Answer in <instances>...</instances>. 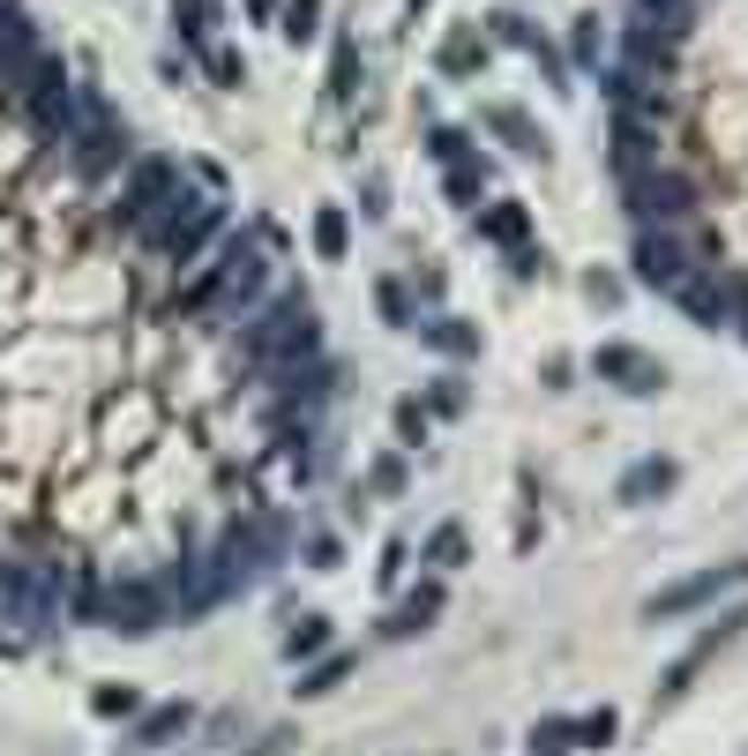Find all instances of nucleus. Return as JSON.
Listing matches in <instances>:
<instances>
[{
    "instance_id": "1",
    "label": "nucleus",
    "mask_w": 748,
    "mask_h": 756,
    "mask_svg": "<svg viewBox=\"0 0 748 756\" xmlns=\"http://www.w3.org/2000/svg\"><path fill=\"white\" fill-rule=\"evenodd\" d=\"M173 203H180V173L165 158H136V173H128V188L113 203V225H157Z\"/></svg>"
},
{
    "instance_id": "2",
    "label": "nucleus",
    "mask_w": 748,
    "mask_h": 756,
    "mask_svg": "<svg viewBox=\"0 0 748 756\" xmlns=\"http://www.w3.org/2000/svg\"><path fill=\"white\" fill-rule=\"evenodd\" d=\"M98 615H105V629H121V637H150L157 621L173 615V600H165L157 577H121V584L98 600Z\"/></svg>"
},
{
    "instance_id": "3",
    "label": "nucleus",
    "mask_w": 748,
    "mask_h": 756,
    "mask_svg": "<svg viewBox=\"0 0 748 756\" xmlns=\"http://www.w3.org/2000/svg\"><path fill=\"white\" fill-rule=\"evenodd\" d=\"M748 584V562H719V569H696V577H681L667 592H651L644 600V621H674V615H696V607H711L719 592H734Z\"/></svg>"
},
{
    "instance_id": "4",
    "label": "nucleus",
    "mask_w": 748,
    "mask_h": 756,
    "mask_svg": "<svg viewBox=\"0 0 748 756\" xmlns=\"http://www.w3.org/2000/svg\"><path fill=\"white\" fill-rule=\"evenodd\" d=\"M688 196H696V188H688V173H674V165H651V173H636V180H629L636 225H681V217L696 210Z\"/></svg>"
},
{
    "instance_id": "5",
    "label": "nucleus",
    "mask_w": 748,
    "mask_h": 756,
    "mask_svg": "<svg viewBox=\"0 0 748 756\" xmlns=\"http://www.w3.org/2000/svg\"><path fill=\"white\" fill-rule=\"evenodd\" d=\"M592 375H599V382H621L629 398L667 390V367H659L651 352H636V344H599V352H592Z\"/></svg>"
},
{
    "instance_id": "6",
    "label": "nucleus",
    "mask_w": 748,
    "mask_h": 756,
    "mask_svg": "<svg viewBox=\"0 0 748 756\" xmlns=\"http://www.w3.org/2000/svg\"><path fill=\"white\" fill-rule=\"evenodd\" d=\"M636 277H644V285H659V292H674L681 277H688V255H681L674 225H659V232L644 225V232H636Z\"/></svg>"
},
{
    "instance_id": "7",
    "label": "nucleus",
    "mask_w": 748,
    "mask_h": 756,
    "mask_svg": "<svg viewBox=\"0 0 748 756\" xmlns=\"http://www.w3.org/2000/svg\"><path fill=\"white\" fill-rule=\"evenodd\" d=\"M734 629H748V607H734V615L719 621V629H703V637H696V644H688V652H681V659H674V675L659 682V696H681V689L696 682V667H703V659H711V652H719V644H726Z\"/></svg>"
},
{
    "instance_id": "8",
    "label": "nucleus",
    "mask_w": 748,
    "mask_h": 756,
    "mask_svg": "<svg viewBox=\"0 0 748 756\" xmlns=\"http://www.w3.org/2000/svg\"><path fill=\"white\" fill-rule=\"evenodd\" d=\"M674 300L688 307V315H696V323H703V330H719V323L734 315V292H726L719 277H681V285H674Z\"/></svg>"
},
{
    "instance_id": "9",
    "label": "nucleus",
    "mask_w": 748,
    "mask_h": 756,
    "mask_svg": "<svg viewBox=\"0 0 748 756\" xmlns=\"http://www.w3.org/2000/svg\"><path fill=\"white\" fill-rule=\"evenodd\" d=\"M479 232H486V240H502V248L517 255V248H532V210L517 203V196H502V203L479 210Z\"/></svg>"
},
{
    "instance_id": "10",
    "label": "nucleus",
    "mask_w": 748,
    "mask_h": 756,
    "mask_svg": "<svg viewBox=\"0 0 748 756\" xmlns=\"http://www.w3.org/2000/svg\"><path fill=\"white\" fill-rule=\"evenodd\" d=\"M411 330L434 344V352H449V360H479V330L457 323V315H434V323H411Z\"/></svg>"
},
{
    "instance_id": "11",
    "label": "nucleus",
    "mask_w": 748,
    "mask_h": 756,
    "mask_svg": "<svg viewBox=\"0 0 748 756\" xmlns=\"http://www.w3.org/2000/svg\"><path fill=\"white\" fill-rule=\"evenodd\" d=\"M486 128L509 142V150H524V158H546V136L524 121V113H517V105H486Z\"/></svg>"
},
{
    "instance_id": "12",
    "label": "nucleus",
    "mask_w": 748,
    "mask_h": 756,
    "mask_svg": "<svg viewBox=\"0 0 748 756\" xmlns=\"http://www.w3.org/2000/svg\"><path fill=\"white\" fill-rule=\"evenodd\" d=\"M479 68H486V38H479L472 23H457L442 38V75H479Z\"/></svg>"
},
{
    "instance_id": "13",
    "label": "nucleus",
    "mask_w": 748,
    "mask_h": 756,
    "mask_svg": "<svg viewBox=\"0 0 748 756\" xmlns=\"http://www.w3.org/2000/svg\"><path fill=\"white\" fill-rule=\"evenodd\" d=\"M434 615H442V584H419V592H411L382 629H390V637H419V629H434Z\"/></svg>"
},
{
    "instance_id": "14",
    "label": "nucleus",
    "mask_w": 748,
    "mask_h": 756,
    "mask_svg": "<svg viewBox=\"0 0 748 756\" xmlns=\"http://www.w3.org/2000/svg\"><path fill=\"white\" fill-rule=\"evenodd\" d=\"M681 472H674V457H644L629 480H621V502H644V494H667Z\"/></svg>"
},
{
    "instance_id": "15",
    "label": "nucleus",
    "mask_w": 748,
    "mask_h": 756,
    "mask_svg": "<svg viewBox=\"0 0 748 756\" xmlns=\"http://www.w3.org/2000/svg\"><path fill=\"white\" fill-rule=\"evenodd\" d=\"M188 719H195L188 704H157V711H150V719L136 727V742H142V749H165L173 734H188Z\"/></svg>"
},
{
    "instance_id": "16",
    "label": "nucleus",
    "mask_w": 748,
    "mask_h": 756,
    "mask_svg": "<svg viewBox=\"0 0 748 756\" xmlns=\"http://www.w3.org/2000/svg\"><path fill=\"white\" fill-rule=\"evenodd\" d=\"M322 644H330V621L322 615H300L292 629H284V659H315Z\"/></svg>"
},
{
    "instance_id": "17",
    "label": "nucleus",
    "mask_w": 748,
    "mask_h": 756,
    "mask_svg": "<svg viewBox=\"0 0 748 756\" xmlns=\"http://www.w3.org/2000/svg\"><path fill=\"white\" fill-rule=\"evenodd\" d=\"M315 248H322V263H338L344 248H352V225H344V210H315Z\"/></svg>"
},
{
    "instance_id": "18",
    "label": "nucleus",
    "mask_w": 748,
    "mask_h": 756,
    "mask_svg": "<svg viewBox=\"0 0 748 756\" xmlns=\"http://www.w3.org/2000/svg\"><path fill=\"white\" fill-rule=\"evenodd\" d=\"M442 188H449V203H479V196H486V158L449 165V180H442Z\"/></svg>"
},
{
    "instance_id": "19",
    "label": "nucleus",
    "mask_w": 748,
    "mask_h": 756,
    "mask_svg": "<svg viewBox=\"0 0 748 756\" xmlns=\"http://www.w3.org/2000/svg\"><path fill=\"white\" fill-rule=\"evenodd\" d=\"M292 46H307L315 30H322V0H284V23H277Z\"/></svg>"
},
{
    "instance_id": "20",
    "label": "nucleus",
    "mask_w": 748,
    "mask_h": 756,
    "mask_svg": "<svg viewBox=\"0 0 748 756\" xmlns=\"http://www.w3.org/2000/svg\"><path fill=\"white\" fill-rule=\"evenodd\" d=\"M344 675H352V659H344V652H330V659H322V667H307V675H300V696H330V689L344 682Z\"/></svg>"
},
{
    "instance_id": "21",
    "label": "nucleus",
    "mask_w": 748,
    "mask_h": 756,
    "mask_svg": "<svg viewBox=\"0 0 748 756\" xmlns=\"http://www.w3.org/2000/svg\"><path fill=\"white\" fill-rule=\"evenodd\" d=\"M330 90H338V98L359 90V46H352V38H338V53H330Z\"/></svg>"
},
{
    "instance_id": "22",
    "label": "nucleus",
    "mask_w": 748,
    "mask_h": 756,
    "mask_svg": "<svg viewBox=\"0 0 748 756\" xmlns=\"http://www.w3.org/2000/svg\"><path fill=\"white\" fill-rule=\"evenodd\" d=\"M375 300H382V315H390L397 330H411V323H419V315H411V292L397 285V277H382V285H375Z\"/></svg>"
},
{
    "instance_id": "23",
    "label": "nucleus",
    "mask_w": 748,
    "mask_h": 756,
    "mask_svg": "<svg viewBox=\"0 0 748 756\" xmlns=\"http://www.w3.org/2000/svg\"><path fill=\"white\" fill-rule=\"evenodd\" d=\"M486 23H494V38H502V46H524V53L540 46V30H532V23H524L517 8H502V15H486Z\"/></svg>"
},
{
    "instance_id": "24",
    "label": "nucleus",
    "mask_w": 748,
    "mask_h": 756,
    "mask_svg": "<svg viewBox=\"0 0 748 756\" xmlns=\"http://www.w3.org/2000/svg\"><path fill=\"white\" fill-rule=\"evenodd\" d=\"M427 562H442V569H457V562H465V525H442V532L427 540Z\"/></svg>"
},
{
    "instance_id": "25",
    "label": "nucleus",
    "mask_w": 748,
    "mask_h": 756,
    "mask_svg": "<svg viewBox=\"0 0 748 756\" xmlns=\"http://www.w3.org/2000/svg\"><path fill=\"white\" fill-rule=\"evenodd\" d=\"M427 150H434L442 165H465V158H472V136H465V128H434V136H427Z\"/></svg>"
},
{
    "instance_id": "26",
    "label": "nucleus",
    "mask_w": 748,
    "mask_h": 756,
    "mask_svg": "<svg viewBox=\"0 0 748 756\" xmlns=\"http://www.w3.org/2000/svg\"><path fill=\"white\" fill-rule=\"evenodd\" d=\"M613 727H621V719H613L607 704H599L592 719H576V742H584V749H607V742H613Z\"/></svg>"
},
{
    "instance_id": "27",
    "label": "nucleus",
    "mask_w": 748,
    "mask_h": 756,
    "mask_svg": "<svg viewBox=\"0 0 748 756\" xmlns=\"http://www.w3.org/2000/svg\"><path fill=\"white\" fill-rule=\"evenodd\" d=\"M397 442H405V450H419V442H427V413H419V398H405V405H397Z\"/></svg>"
},
{
    "instance_id": "28",
    "label": "nucleus",
    "mask_w": 748,
    "mask_h": 756,
    "mask_svg": "<svg viewBox=\"0 0 748 756\" xmlns=\"http://www.w3.org/2000/svg\"><path fill=\"white\" fill-rule=\"evenodd\" d=\"M599 46H607L599 15H576V61H599Z\"/></svg>"
},
{
    "instance_id": "29",
    "label": "nucleus",
    "mask_w": 748,
    "mask_h": 756,
    "mask_svg": "<svg viewBox=\"0 0 748 756\" xmlns=\"http://www.w3.org/2000/svg\"><path fill=\"white\" fill-rule=\"evenodd\" d=\"M210 75H217L225 90H240V83H248V61H240V53H210Z\"/></svg>"
},
{
    "instance_id": "30",
    "label": "nucleus",
    "mask_w": 748,
    "mask_h": 756,
    "mask_svg": "<svg viewBox=\"0 0 748 756\" xmlns=\"http://www.w3.org/2000/svg\"><path fill=\"white\" fill-rule=\"evenodd\" d=\"M367 487H375V494H397V487H405V465H397V457H382V465L367 472Z\"/></svg>"
},
{
    "instance_id": "31",
    "label": "nucleus",
    "mask_w": 748,
    "mask_h": 756,
    "mask_svg": "<svg viewBox=\"0 0 748 756\" xmlns=\"http://www.w3.org/2000/svg\"><path fill=\"white\" fill-rule=\"evenodd\" d=\"M434 413H465V382H457V375L434 382Z\"/></svg>"
},
{
    "instance_id": "32",
    "label": "nucleus",
    "mask_w": 748,
    "mask_h": 756,
    "mask_svg": "<svg viewBox=\"0 0 748 756\" xmlns=\"http://www.w3.org/2000/svg\"><path fill=\"white\" fill-rule=\"evenodd\" d=\"M98 711H105V719H128L136 696H128V689H98Z\"/></svg>"
},
{
    "instance_id": "33",
    "label": "nucleus",
    "mask_w": 748,
    "mask_h": 756,
    "mask_svg": "<svg viewBox=\"0 0 748 756\" xmlns=\"http://www.w3.org/2000/svg\"><path fill=\"white\" fill-rule=\"evenodd\" d=\"M248 8H255V15H277V0H248Z\"/></svg>"
},
{
    "instance_id": "34",
    "label": "nucleus",
    "mask_w": 748,
    "mask_h": 756,
    "mask_svg": "<svg viewBox=\"0 0 748 756\" xmlns=\"http://www.w3.org/2000/svg\"><path fill=\"white\" fill-rule=\"evenodd\" d=\"M411 8H419V0H411Z\"/></svg>"
}]
</instances>
